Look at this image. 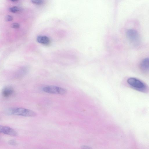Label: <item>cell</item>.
Returning a JSON list of instances; mask_svg holds the SVG:
<instances>
[{
    "mask_svg": "<svg viewBox=\"0 0 149 149\" xmlns=\"http://www.w3.org/2000/svg\"><path fill=\"white\" fill-rule=\"evenodd\" d=\"M8 114L25 117H34L36 113L31 110L23 107H14L9 109L6 111Z\"/></svg>",
    "mask_w": 149,
    "mask_h": 149,
    "instance_id": "1",
    "label": "cell"
},
{
    "mask_svg": "<svg viewBox=\"0 0 149 149\" xmlns=\"http://www.w3.org/2000/svg\"><path fill=\"white\" fill-rule=\"evenodd\" d=\"M128 84L132 88L139 91L145 92L147 88L146 85L139 79L134 77L129 78L127 80Z\"/></svg>",
    "mask_w": 149,
    "mask_h": 149,
    "instance_id": "2",
    "label": "cell"
},
{
    "mask_svg": "<svg viewBox=\"0 0 149 149\" xmlns=\"http://www.w3.org/2000/svg\"><path fill=\"white\" fill-rule=\"evenodd\" d=\"M43 91L45 93L63 95L67 93L66 90L63 88L54 86H48L44 87Z\"/></svg>",
    "mask_w": 149,
    "mask_h": 149,
    "instance_id": "3",
    "label": "cell"
},
{
    "mask_svg": "<svg viewBox=\"0 0 149 149\" xmlns=\"http://www.w3.org/2000/svg\"><path fill=\"white\" fill-rule=\"evenodd\" d=\"M126 36L131 42L136 43L139 40V36L138 32L134 29H129L126 32Z\"/></svg>",
    "mask_w": 149,
    "mask_h": 149,
    "instance_id": "4",
    "label": "cell"
},
{
    "mask_svg": "<svg viewBox=\"0 0 149 149\" xmlns=\"http://www.w3.org/2000/svg\"><path fill=\"white\" fill-rule=\"evenodd\" d=\"M0 132L4 134L11 136H17L18 135L17 132L15 130L6 126H0Z\"/></svg>",
    "mask_w": 149,
    "mask_h": 149,
    "instance_id": "5",
    "label": "cell"
},
{
    "mask_svg": "<svg viewBox=\"0 0 149 149\" xmlns=\"http://www.w3.org/2000/svg\"><path fill=\"white\" fill-rule=\"evenodd\" d=\"M15 91L13 88L10 86H5L3 89L2 94L3 96L5 98H8L14 94Z\"/></svg>",
    "mask_w": 149,
    "mask_h": 149,
    "instance_id": "6",
    "label": "cell"
},
{
    "mask_svg": "<svg viewBox=\"0 0 149 149\" xmlns=\"http://www.w3.org/2000/svg\"><path fill=\"white\" fill-rule=\"evenodd\" d=\"M140 68L143 72H146L149 71V58H146L143 59L140 64Z\"/></svg>",
    "mask_w": 149,
    "mask_h": 149,
    "instance_id": "7",
    "label": "cell"
},
{
    "mask_svg": "<svg viewBox=\"0 0 149 149\" xmlns=\"http://www.w3.org/2000/svg\"><path fill=\"white\" fill-rule=\"evenodd\" d=\"M37 42L41 44L48 45H50L51 41L50 38L47 36H39L37 38Z\"/></svg>",
    "mask_w": 149,
    "mask_h": 149,
    "instance_id": "8",
    "label": "cell"
},
{
    "mask_svg": "<svg viewBox=\"0 0 149 149\" xmlns=\"http://www.w3.org/2000/svg\"><path fill=\"white\" fill-rule=\"evenodd\" d=\"M21 8L18 7L14 6L10 8H9V11L13 13H16L18 12L21 10Z\"/></svg>",
    "mask_w": 149,
    "mask_h": 149,
    "instance_id": "9",
    "label": "cell"
},
{
    "mask_svg": "<svg viewBox=\"0 0 149 149\" xmlns=\"http://www.w3.org/2000/svg\"><path fill=\"white\" fill-rule=\"evenodd\" d=\"M31 1L33 3L37 5L42 4L43 2V0H31Z\"/></svg>",
    "mask_w": 149,
    "mask_h": 149,
    "instance_id": "10",
    "label": "cell"
},
{
    "mask_svg": "<svg viewBox=\"0 0 149 149\" xmlns=\"http://www.w3.org/2000/svg\"><path fill=\"white\" fill-rule=\"evenodd\" d=\"M13 19V17L10 15H8L6 16L5 18V21L7 22L10 21Z\"/></svg>",
    "mask_w": 149,
    "mask_h": 149,
    "instance_id": "11",
    "label": "cell"
},
{
    "mask_svg": "<svg viewBox=\"0 0 149 149\" xmlns=\"http://www.w3.org/2000/svg\"><path fill=\"white\" fill-rule=\"evenodd\" d=\"M20 24L17 23H13L11 25V27L14 29H18L19 28Z\"/></svg>",
    "mask_w": 149,
    "mask_h": 149,
    "instance_id": "12",
    "label": "cell"
},
{
    "mask_svg": "<svg viewBox=\"0 0 149 149\" xmlns=\"http://www.w3.org/2000/svg\"><path fill=\"white\" fill-rule=\"evenodd\" d=\"M8 143L9 144L15 146L17 144L16 141L14 140H11L8 141Z\"/></svg>",
    "mask_w": 149,
    "mask_h": 149,
    "instance_id": "13",
    "label": "cell"
},
{
    "mask_svg": "<svg viewBox=\"0 0 149 149\" xmlns=\"http://www.w3.org/2000/svg\"><path fill=\"white\" fill-rule=\"evenodd\" d=\"M81 148L83 149H91V148L89 147V146H83L81 147Z\"/></svg>",
    "mask_w": 149,
    "mask_h": 149,
    "instance_id": "14",
    "label": "cell"
},
{
    "mask_svg": "<svg viewBox=\"0 0 149 149\" xmlns=\"http://www.w3.org/2000/svg\"><path fill=\"white\" fill-rule=\"evenodd\" d=\"M11 1L13 2H17L19 0H10Z\"/></svg>",
    "mask_w": 149,
    "mask_h": 149,
    "instance_id": "15",
    "label": "cell"
}]
</instances>
